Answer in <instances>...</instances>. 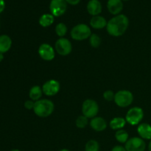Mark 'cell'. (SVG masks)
<instances>
[{
  "mask_svg": "<svg viewBox=\"0 0 151 151\" xmlns=\"http://www.w3.org/2000/svg\"><path fill=\"white\" fill-rule=\"evenodd\" d=\"M148 150L151 151V140H150V143H149V145H148Z\"/></svg>",
  "mask_w": 151,
  "mask_h": 151,
  "instance_id": "obj_32",
  "label": "cell"
},
{
  "mask_svg": "<svg viewBox=\"0 0 151 151\" xmlns=\"http://www.w3.org/2000/svg\"><path fill=\"white\" fill-rule=\"evenodd\" d=\"M125 148L126 151H145L146 143L141 137H132L125 143Z\"/></svg>",
  "mask_w": 151,
  "mask_h": 151,
  "instance_id": "obj_8",
  "label": "cell"
},
{
  "mask_svg": "<svg viewBox=\"0 0 151 151\" xmlns=\"http://www.w3.org/2000/svg\"><path fill=\"white\" fill-rule=\"evenodd\" d=\"M41 88H42L43 93L45 95L52 97L58 93V91H60V86L58 81L56 80H50L44 83Z\"/></svg>",
  "mask_w": 151,
  "mask_h": 151,
  "instance_id": "obj_10",
  "label": "cell"
},
{
  "mask_svg": "<svg viewBox=\"0 0 151 151\" xmlns=\"http://www.w3.org/2000/svg\"><path fill=\"white\" fill-rule=\"evenodd\" d=\"M12 46V40L7 35H0V53L7 52L10 50Z\"/></svg>",
  "mask_w": 151,
  "mask_h": 151,
  "instance_id": "obj_17",
  "label": "cell"
},
{
  "mask_svg": "<svg viewBox=\"0 0 151 151\" xmlns=\"http://www.w3.org/2000/svg\"><path fill=\"white\" fill-rule=\"evenodd\" d=\"M67 9V2L66 0H51L50 4V10L55 17H59L64 14Z\"/></svg>",
  "mask_w": 151,
  "mask_h": 151,
  "instance_id": "obj_7",
  "label": "cell"
},
{
  "mask_svg": "<svg viewBox=\"0 0 151 151\" xmlns=\"http://www.w3.org/2000/svg\"><path fill=\"white\" fill-rule=\"evenodd\" d=\"M107 8L111 14L117 16L123 10V2L122 0H109Z\"/></svg>",
  "mask_w": 151,
  "mask_h": 151,
  "instance_id": "obj_12",
  "label": "cell"
},
{
  "mask_svg": "<svg viewBox=\"0 0 151 151\" xmlns=\"http://www.w3.org/2000/svg\"><path fill=\"white\" fill-rule=\"evenodd\" d=\"M122 1H129V0H122Z\"/></svg>",
  "mask_w": 151,
  "mask_h": 151,
  "instance_id": "obj_35",
  "label": "cell"
},
{
  "mask_svg": "<svg viewBox=\"0 0 151 151\" xmlns=\"http://www.w3.org/2000/svg\"><path fill=\"white\" fill-rule=\"evenodd\" d=\"M100 150V145L96 140L91 139L87 142L85 146V151H99Z\"/></svg>",
  "mask_w": 151,
  "mask_h": 151,
  "instance_id": "obj_23",
  "label": "cell"
},
{
  "mask_svg": "<svg viewBox=\"0 0 151 151\" xmlns=\"http://www.w3.org/2000/svg\"><path fill=\"white\" fill-rule=\"evenodd\" d=\"M67 30L68 29L66 25L62 22L58 24L55 27V33L60 38H64L66 32H67Z\"/></svg>",
  "mask_w": 151,
  "mask_h": 151,
  "instance_id": "obj_22",
  "label": "cell"
},
{
  "mask_svg": "<svg viewBox=\"0 0 151 151\" xmlns=\"http://www.w3.org/2000/svg\"><path fill=\"white\" fill-rule=\"evenodd\" d=\"M87 11L91 16H99L102 12V4L99 0H89L87 4Z\"/></svg>",
  "mask_w": 151,
  "mask_h": 151,
  "instance_id": "obj_14",
  "label": "cell"
},
{
  "mask_svg": "<svg viewBox=\"0 0 151 151\" xmlns=\"http://www.w3.org/2000/svg\"><path fill=\"white\" fill-rule=\"evenodd\" d=\"M115 138L120 143H126L127 141L129 139V135L128 132L123 129H120L116 131L115 133Z\"/></svg>",
  "mask_w": 151,
  "mask_h": 151,
  "instance_id": "obj_21",
  "label": "cell"
},
{
  "mask_svg": "<svg viewBox=\"0 0 151 151\" xmlns=\"http://www.w3.org/2000/svg\"><path fill=\"white\" fill-rule=\"evenodd\" d=\"M38 55L43 60L50 61L55 58V52L53 47L48 44H42L38 48Z\"/></svg>",
  "mask_w": 151,
  "mask_h": 151,
  "instance_id": "obj_11",
  "label": "cell"
},
{
  "mask_svg": "<svg viewBox=\"0 0 151 151\" xmlns=\"http://www.w3.org/2000/svg\"><path fill=\"white\" fill-rule=\"evenodd\" d=\"M34 106H35V101L32 100H27L24 103V108L27 110H31V109H34Z\"/></svg>",
  "mask_w": 151,
  "mask_h": 151,
  "instance_id": "obj_27",
  "label": "cell"
},
{
  "mask_svg": "<svg viewBox=\"0 0 151 151\" xmlns=\"http://www.w3.org/2000/svg\"><path fill=\"white\" fill-rule=\"evenodd\" d=\"M111 151H126V150H125V147H123V146L116 145L114 146Z\"/></svg>",
  "mask_w": 151,
  "mask_h": 151,
  "instance_id": "obj_28",
  "label": "cell"
},
{
  "mask_svg": "<svg viewBox=\"0 0 151 151\" xmlns=\"http://www.w3.org/2000/svg\"><path fill=\"white\" fill-rule=\"evenodd\" d=\"M67 4H71V5H77L80 3L81 0H66Z\"/></svg>",
  "mask_w": 151,
  "mask_h": 151,
  "instance_id": "obj_29",
  "label": "cell"
},
{
  "mask_svg": "<svg viewBox=\"0 0 151 151\" xmlns=\"http://www.w3.org/2000/svg\"><path fill=\"white\" fill-rule=\"evenodd\" d=\"M11 151H20V150H18V149H14V150H12Z\"/></svg>",
  "mask_w": 151,
  "mask_h": 151,
  "instance_id": "obj_34",
  "label": "cell"
},
{
  "mask_svg": "<svg viewBox=\"0 0 151 151\" xmlns=\"http://www.w3.org/2000/svg\"><path fill=\"white\" fill-rule=\"evenodd\" d=\"M5 8V2L4 0H0V13H2Z\"/></svg>",
  "mask_w": 151,
  "mask_h": 151,
  "instance_id": "obj_30",
  "label": "cell"
},
{
  "mask_svg": "<svg viewBox=\"0 0 151 151\" xmlns=\"http://www.w3.org/2000/svg\"><path fill=\"white\" fill-rule=\"evenodd\" d=\"M99 111V106L97 102L91 99H87L83 103L82 112L83 115L88 119L95 117Z\"/></svg>",
  "mask_w": 151,
  "mask_h": 151,
  "instance_id": "obj_5",
  "label": "cell"
},
{
  "mask_svg": "<svg viewBox=\"0 0 151 151\" xmlns=\"http://www.w3.org/2000/svg\"><path fill=\"white\" fill-rule=\"evenodd\" d=\"M71 37L75 41H83L90 38L91 30L86 24H79L74 27L71 30Z\"/></svg>",
  "mask_w": 151,
  "mask_h": 151,
  "instance_id": "obj_3",
  "label": "cell"
},
{
  "mask_svg": "<svg viewBox=\"0 0 151 151\" xmlns=\"http://www.w3.org/2000/svg\"><path fill=\"white\" fill-rule=\"evenodd\" d=\"M137 132L142 139L151 140V125L148 123H142L139 125Z\"/></svg>",
  "mask_w": 151,
  "mask_h": 151,
  "instance_id": "obj_16",
  "label": "cell"
},
{
  "mask_svg": "<svg viewBox=\"0 0 151 151\" xmlns=\"http://www.w3.org/2000/svg\"><path fill=\"white\" fill-rule=\"evenodd\" d=\"M59 151H69V150H67V149H62V150H60Z\"/></svg>",
  "mask_w": 151,
  "mask_h": 151,
  "instance_id": "obj_33",
  "label": "cell"
},
{
  "mask_svg": "<svg viewBox=\"0 0 151 151\" xmlns=\"http://www.w3.org/2000/svg\"><path fill=\"white\" fill-rule=\"evenodd\" d=\"M126 119H124L123 117H114L110 121V123L109 125L111 128V129L115 130V131H118V130H120L122 128H123L126 125Z\"/></svg>",
  "mask_w": 151,
  "mask_h": 151,
  "instance_id": "obj_18",
  "label": "cell"
},
{
  "mask_svg": "<svg viewBox=\"0 0 151 151\" xmlns=\"http://www.w3.org/2000/svg\"><path fill=\"white\" fill-rule=\"evenodd\" d=\"M55 50L60 55L66 56L71 53L72 50V43L66 38H60L55 42Z\"/></svg>",
  "mask_w": 151,
  "mask_h": 151,
  "instance_id": "obj_9",
  "label": "cell"
},
{
  "mask_svg": "<svg viewBox=\"0 0 151 151\" xmlns=\"http://www.w3.org/2000/svg\"><path fill=\"white\" fill-rule=\"evenodd\" d=\"M88 123V119L84 115L79 116L76 119L75 124L78 128H85Z\"/></svg>",
  "mask_w": 151,
  "mask_h": 151,
  "instance_id": "obj_24",
  "label": "cell"
},
{
  "mask_svg": "<svg viewBox=\"0 0 151 151\" xmlns=\"http://www.w3.org/2000/svg\"><path fill=\"white\" fill-rule=\"evenodd\" d=\"M43 94L42 88L39 86H34L32 88L29 89V97L30 100H33V101L36 102L40 100Z\"/></svg>",
  "mask_w": 151,
  "mask_h": 151,
  "instance_id": "obj_20",
  "label": "cell"
},
{
  "mask_svg": "<svg viewBox=\"0 0 151 151\" xmlns=\"http://www.w3.org/2000/svg\"><path fill=\"white\" fill-rule=\"evenodd\" d=\"M89 43L93 48H97L101 44V38L97 34H91L89 38Z\"/></svg>",
  "mask_w": 151,
  "mask_h": 151,
  "instance_id": "obj_25",
  "label": "cell"
},
{
  "mask_svg": "<svg viewBox=\"0 0 151 151\" xmlns=\"http://www.w3.org/2000/svg\"><path fill=\"white\" fill-rule=\"evenodd\" d=\"M54 109L55 106L52 101L47 99H43L35 102L33 111L39 117L45 118L52 114Z\"/></svg>",
  "mask_w": 151,
  "mask_h": 151,
  "instance_id": "obj_2",
  "label": "cell"
},
{
  "mask_svg": "<svg viewBox=\"0 0 151 151\" xmlns=\"http://www.w3.org/2000/svg\"><path fill=\"white\" fill-rule=\"evenodd\" d=\"M55 21V16L51 13H44L40 17L38 23L43 27H48L51 26Z\"/></svg>",
  "mask_w": 151,
  "mask_h": 151,
  "instance_id": "obj_19",
  "label": "cell"
},
{
  "mask_svg": "<svg viewBox=\"0 0 151 151\" xmlns=\"http://www.w3.org/2000/svg\"><path fill=\"white\" fill-rule=\"evenodd\" d=\"M4 59V55L2 53H0V62H1Z\"/></svg>",
  "mask_w": 151,
  "mask_h": 151,
  "instance_id": "obj_31",
  "label": "cell"
},
{
  "mask_svg": "<svg viewBox=\"0 0 151 151\" xmlns=\"http://www.w3.org/2000/svg\"><path fill=\"white\" fill-rule=\"evenodd\" d=\"M134 101L132 92L128 90H120L115 94L114 102L120 108H126L131 106Z\"/></svg>",
  "mask_w": 151,
  "mask_h": 151,
  "instance_id": "obj_4",
  "label": "cell"
},
{
  "mask_svg": "<svg viewBox=\"0 0 151 151\" xmlns=\"http://www.w3.org/2000/svg\"><path fill=\"white\" fill-rule=\"evenodd\" d=\"M107 21L103 16H93L90 20V25L92 28L96 29H101L106 27L107 26Z\"/></svg>",
  "mask_w": 151,
  "mask_h": 151,
  "instance_id": "obj_15",
  "label": "cell"
},
{
  "mask_svg": "<svg viewBox=\"0 0 151 151\" xmlns=\"http://www.w3.org/2000/svg\"><path fill=\"white\" fill-rule=\"evenodd\" d=\"M115 97V94L114 93L113 91L111 90H107V91H105L103 93V98L106 100V101H112V100H114Z\"/></svg>",
  "mask_w": 151,
  "mask_h": 151,
  "instance_id": "obj_26",
  "label": "cell"
},
{
  "mask_svg": "<svg viewBox=\"0 0 151 151\" xmlns=\"http://www.w3.org/2000/svg\"><path fill=\"white\" fill-rule=\"evenodd\" d=\"M90 126L94 131L101 132V131H105L107 128V122L103 117L95 116L91 119L90 122Z\"/></svg>",
  "mask_w": 151,
  "mask_h": 151,
  "instance_id": "obj_13",
  "label": "cell"
},
{
  "mask_svg": "<svg viewBox=\"0 0 151 151\" xmlns=\"http://www.w3.org/2000/svg\"><path fill=\"white\" fill-rule=\"evenodd\" d=\"M144 117V111L139 107H133L129 109L125 116V119L128 123L131 125H137L141 122Z\"/></svg>",
  "mask_w": 151,
  "mask_h": 151,
  "instance_id": "obj_6",
  "label": "cell"
},
{
  "mask_svg": "<svg viewBox=\"0 0 151 151\" xmlns=\"http://www.w3.org/2000/svg\"><path fill=\"white\" fill-rule=\"evenodd\" d=\"M129 26V19L125 15L119 14L108 22L106 29L111 36L119 37L126 32Z\"/></svg>",
  "mask_w": 151,
  "mask_h": 151,
  "instance_id": "obj_1",
  "label": "cell"
}]
</instances>
